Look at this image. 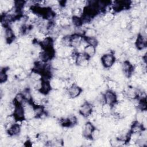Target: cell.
<instances>
[{"label": "cell", "mask_w": 147, "mask_h": 147, "mask_svg": "<svg viewBox=\"0 0 147 147\" xmlns=\"http://www.w3.org/2000/svg\"><path fill=\"white\" fill-rule=\"evenodd\" d=\"M100 60L104 68L107 69L110 68L116 60L113 53L111 52L102 55L101 56Z\"/></svg>", "instance_id": "6da1fadb"}, {"label": "cell", "mask_w": 147, "mask_h": 147, "mask_svg": "<svg viewBox=\"0 0 147 147\" xmlns=\"http://www.w3.org/2000/svg\"><path fill=\"white\" fill-rule=\"evenodd\" d=\"M82 92V88L78 86L77 84H74L66 89V92L65 93L68 96L69 98L73 99L80 95Z\"/></svg>", "instance_id": "7a4b0ae2"}, {"label": "cell", "mask_w": 147, "mask_h": 147, "mask_svg": "<svg viewBox=\"0 0 147 147\" xmlns=\"http://www.w3.org/2000/svg\"><path fill=\"white\" fill-rule=\"evenodd\" d=\"M54 55L55 51H53L52 48L49 49H42V51L39 54L38 59L39 60L42 62L48 63L52 59L53 57H54Z\"/></svg>", "instance_id": "3957f363"}, {"label": "cell", "mask_w": 147, "mask_h": 147, "mask_svg": "<svg viewBox=\"0 0 147 147\" xmlns=\"http://www.w3.org/2000/svg\"><path fill=\"white\" fill-rule=\"evenodd\" d=\"M92 111V105L91 103L85 102L79 107V113L85 117H87Z\"/></svg>", "instance_id": "277c9868"}, {"label": "cell", "mask_w": 147, "mask_h": 147, "mask_svg": "<svg viewBox=\"0 0 147 147\" xmlns=\"http://www.w3.org/2000/svg\"><path fill=\"white\" fill-rule=\"evenodd\" d=\"M105 103L113 106L117 102L116 100V93L111 90H107L104 94Z\"/></svg>", "instance_id": "5b68a950"}, {"label": "cell", "mask_w": 147, "mask_h": 147, "mask_svg": "<svg viewBox=\"0 0 147 147\" xmlns=\"http://www.w3.org/2000/svg\"><path fill=\"white\" fill-rule=\"evenodd\" d=\"M133 67L127 61H124L121 63V71L123 75L129 78L130 76L133 73Z\"/></svg>", "instance_id": "8992f818"}, {"label": "cell", "mask_w": 147, "mask_h": 147, "mask_svg": "<svg viewBox=\"0 0 147 147\" xmlns=\"http://www.w3.org/2000/svg\"><path fill=\"white\" fill-rule=\"evenodd\" d=\"M95 126L94 124L90 122H86L83 125V131L82 135L84 137H90L92 130H94Z\"/></svg>", "instance_id": "52a82bcc"}, {"label": "cell", "mask_w": 147, "mask_h": 147, "mask_svg": "<svg viewBox=\"0 0 147 147\" xmlns=\"http://www.w3.org/2000/svg\"><path fill=\"white\" fill-rule=\"evenodd\" d=\"M147 45V39L146 36H142L141 34H138L136 42L134 44L135 47L138 49H141L146 48Z\"/></svg>", "instance_id": "ba28073f"}, {"label": "cell", "mask_w": 147, "mask_h": 147, "mask_svg": "<svg viewBox=\"0 0 147 147\" xmlns=\"http://www.w3.org/2000/svg\"><path fill=\"white\" fill-rule=\"evenodd\" d=\"M2 37L5 38L7 43L10 44L11 42H13V40L16 36L14 32L10 27H5L3 34Z\"/></svg>", "instance_id": "9c48e42d"}, {"label": "cell", "mask_w": 147, "mask_h": 147, "mask_svg": "<svg viewBox=\"0 0 147 147\" xmlns=\"http://www.w3.org/2000/svg\"><path fill=\"white\" fill-rule=\"evenodd\" d=\"M84 36H80L76 34H74L71 35V47H72L73 48L76 49L78 48L83 39Z\"/></svg>", "instance_id": "30bf717a"}, {"label": "cell", "mask_w": 147, "mask_h": 147, "mask_svg": "<svg viewBox=\"0 0 147 147\" xmlns=\"http://www.w3.org/2000/svg\"><path fill=\"white\" fill-rule=\"evenodd\" d=\"M21 125L16 123L12 125L7 130V133L10 137L18 136L21 132Z\"/></svg>", "instance_id": "8fae6325"}, {"label": "cell", "mask_w": 147, "mask_h": 147, "mask_svg": "<svg viewBox=\"0 0 147 147\" xmlns=\"http://www.w3.org/2000/svg\"><path fill=\"white\" fill-rule=\"evenodd\" d=\"M98 94H99V93L97 92L96 90H88L84 94L85 100L86 102L92 103V102H94L96 99Z\"/></svg>", "instance_id": "7c38bea8"}, {"label": "cell", "mask_w": 147, "mask_h": 147, "mask_svg": "<svg viewBox=\"0 0 147 147\" xmlns=\"http://www.w3.org/2000/svg\"><path fill=\"white\" fill-rule=\"evenodd\" d=\"M43 49H49L53 48V40L50 36H47L40 42Z\"/></svg>", "instance_id": "4fadbf2b"}, {"label": "cell", "mask_w": 147, "mask_h": 147, "mask_svg": "<svg viewBox=\"0 0 147 147\" xmlns=\"http://www.w3.org/2000/svg\"><path fill=\"white\" fill-rule=\"evenodd\" d=\"M50 65L53 69H59L63 68V59L55 56L50 61Z\"/></svg>", "instance_id": "5bb4252c"}, {"label": "cell", "mask_w": 147, "mask_h": 147, "mask_svg": "<svg viewBox=\"0 0 147 147\" xmlns=\"http://www.w3.org/2000/svg\"><path fill=\"white\" fill-rule=\"evenodd\" d=\"M13 114L17 120L24 119V109L23 106L20 105H16Z\"/></svg>", "instance_id": "9a60e30c"}, {"label": "cell", "mask_w": 147, "mask_h": 147, "mask_svg": "<svg viewBox=\"0 0 147 147\" xmlns=\"http://www.w3.org/2000/svg\"><path fill=\"white\" fill-rule=\"evenodd\" d=\"M144 129L141 123L138 122L137 121H134L130 127V132L132 133H141L142 130Z\"/></svg>", "instance_id": "2e32d148"}, {"label": "cell", "mask_w": 147, "mask_h": 147, "mask_svg": "<svg viewBox=\"0 0 147 147\" xmlns=\"http://www.w3.org/2000/svg\"><path fill=\"white\" fill-rule=\"evenodd\" d=\"M52 90V89L50 85L49 81L42 80V85H41V88L40 89V91L42 93H43L45 95H47L51 92Z\"/></svg>", "instance_id": "e0dca14e"}, {"label": "cell", "mask_w": 147, "mask_h": 147, "mask_svg": "<svg viewBox=\"0 0 147 147\" xmlns=\"http://www.w3.org/2000/svg\"><path fill=\"white\" fill-rule=\"evenodd\" d=\"M113 113L112 106L104 103L102 106V114L104 116H109Z\"/></svg>", "instance_id": "ac0fdd59"}, {"label": "cell", "mask_w": 147, "mask_h": 147, "mask_svg": "<svg viewBox=\"0 0 147 147\" xmlns=\"http://www.w3.org/2000/svg\"><path fill=\"white\" fill-rule=\"evenodd\" d=\"M29 78L32 81H39L41 80L42 78V74L40 72L36 71L34 70H32L29 75Z\"/></svg>", "instance_id": "d6986e66"}, {"label": "cell", "mask_w": 147, "mask_h": 147, "mask_svg": "<svg viewBox=\"0 0 147 147\" xmlns=\"http://www.w3.org/2000/svg\"><path fill=\"white\" fill-rule=\"evenodd\" d=\"M26 99H25L22 93L21 92H17L14 96V100H13V103L14 105H22V103L24 102V101Z\"/></svg>", "instance_id": "ffe728a7"}, {"label": "cell", "mask_w": 147, "mask_h": 147, "mask_svg": "<svg viewBox=\"0 0 147 147\" xmlns=\"http://www.w3.org/2000/svg\"><path fill=\"white\" fill-rule=\"evenodd\" d=\"M115 18V14L111 12H105L102 15V20L107 24L111 23Z\"/></svg>", "instance_id": "44dd1931"}, {"label": "cell", "mask_w": 147, "mask_h": 147, "mask_svg": "<svg viewBox=\"0 0 147 147\" xmlns=\"http://www.w3.org/2000/svg\"><path fill=\"white\" fill-rule=\"evenodd\" d=\"M106 85H107V88L109 90H111L114 92L116 91L118 86V84L117 82H115V80H114L111 79H109L106 80Z\"/></svg>", "instance_id": "7402d4cb"}, {"label": "cell", "mask_w": 147, "mask_h": 147, "mask_svg": "<svg viewBox=\"0 0 147 147\" xmlns=\"http://www.w3.org/2000/svg\"><path fill=\"white\" fill-rule=\"evenodd\" d=\"M83 53L90 58L96 54V48L95 47L88 45L85 47Z\"/></svg>", "instance_id": "603a6c76"}, {"label": "cell", "mask_w": 147, "mask_h": 147, "mask_svg": "<svg viewBox=\"0 0 147 147\" xmlns=\"http://www.w3.org/2000/svg\"><path fill=\"white\" fill-rule=\"evenodd\" d=\"M97 36V30L95 28H87L84 33L83 36L86 38L96 37Z\"/></svg>", "instance_id": "cb8c5ba5"}, {"label": "cell", "mask_w": 147, "mask_h": 147, "mask_svg": "<svg viewBox=\"0 0 147 147\" xmlns=\"http://www.w3.org/2000/svg\"><path fill=\"white\" fill-rule=\"evenodd\" d=\"M141 14V10L138 8L137 6L133 7L132 9L129 12V14L131 19L139 18Z\"/></svg>", "instance_id": "d4e9b609"}, {"label": "cell", "mask_w": 147, "mask_h": 147, "mask_svg": "<svg viewBox=\"0 0 147 147\" xmlns=\"http://www.w3.org/2000/svg\"><path fill=\"white\" fill-rule=\"evenodd\" d=\"M102 136H103V133H102L100 129L95 127L94 130L92 131L90 137L94 141V140H97L100 137H102Z\"/></svg>", "instance_id": "484cf974"}, {"label": "cell", "mask_w": 147, "mask_h": 147, "mask_svg": "<svg viewBox=\"0 0 147 147\" xmlns=\"http://www.w3.org/2000/svg\"><path fill=\"white\" fill-rule=\"evenodd\" d=\"M110 71L112 73H117L121 71V63L119 62L117 60L114 63L112 66L109 68Z\"/></svg>", "instance_id": "4316f807"}, {"label": "cell", "mask_w": 147, "mask_h": 147, "mask_svg": "<svg viewBox=\"0 0 147 147\" xmlns=\"http://www.w3.org/2000/svg\"><path fill=\"white\" fill-rule=\"evenodd\" d=\"M85 39L86 40L87 44L89 45H91L96 47L99 44V41L96 37H87V38L85 37Z\"/></svg>", "instance_id": "83f0119b"}, {"label": "cell", "mask_w": 147, "mask_h": 147, "mask_svg": "<svg viewBox=\"0 0 147 147\" xmlns=\"http://www.w3.org/2000/svg\"><path fill=\"white\" fill-rule=\"evenodd\" d=\"M84 9L79 7H74L72 9V16L81 18L83 14Z\"/></svg>", "instance_id": "f1b7e54d"}, {"label": "cell", "mask_w": 147, "mask_h": 147, "mask_svg": "<svg viewBox=\"0 0 147 147\" xmlns=\"http://www.w3.org/2000/svg\"><path fill=\"white\" fill-rule=\"evenodd\" d=\"M71 24L74 27H79L83 25L81 18L76 17H71Z\"/></svg>", "instance_id": "f546056e"}, {"label": "cell", "mask_w": 147, "mask_h": 147, "mask_svg": "<svg viewBox=\"0 0 147 147\" xmlns=\"http://www.w3.org/2000/svg\"><path fill=\"white\" fill-rule=\"evenodd\" d=\"M71 36H65L62 37L61 45L64 47H71Z\"/></svg>", "instance_id": "4dcf8cb0"}, {"label": "cell", "mask_w": 147, "mask_h": 147, "mask_svg": "<svg viewBox=\"0 0 147 147\" xmlns=\"http://www.w3.org/2000/svg\"><path fill=\"white\" fill-rule=\"evenodd\" d=\"M125 53H126L128 57L137 55L138 53V49L135 47V45H131L129 49Z\"/></svg>", "instance_id": "1f68e13d"}]
</instances>
